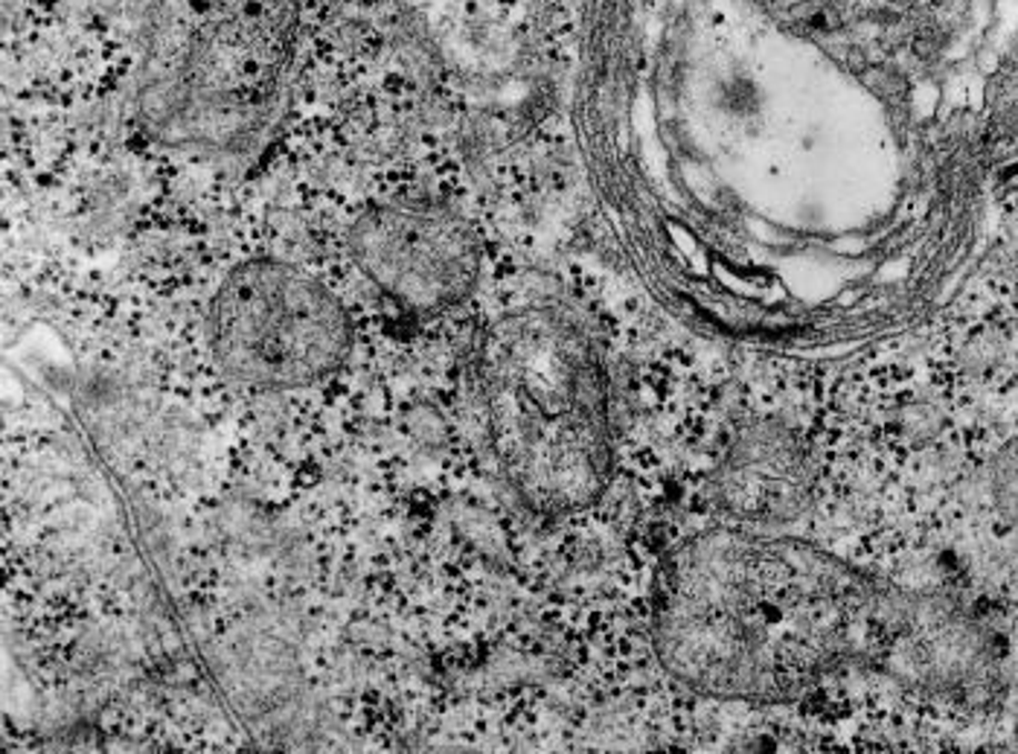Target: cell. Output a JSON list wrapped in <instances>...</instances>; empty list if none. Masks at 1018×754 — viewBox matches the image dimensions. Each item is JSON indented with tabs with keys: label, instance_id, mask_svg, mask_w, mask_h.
Masks as SVG:
<instances>
[{
	"label": "cell",
	"instance_id": "cell-6",
	"mask_svg": "<svg viewBox=\"0 0 1018 754\" xmlns=\"http://www.w3.org/2000/svg\"><path fill=\"white\" fill-rule=\"evenodd\" d=\"M809 449L789 425L754 420L736 431L716 466L713 493L739 524H786L809 504Z\"/></svg>",
	"mask_w": 1018,
	"mask_h": 754
},
{
	"label": "cell",
	"instance_id": "cell-3",
	"mask_svg": "<svg viewBox=\"0 0 1018 754\" xmlns=\"http://www.w3.org/2000/svg\"><path fill=\"white\" fill-rule=\"evenodd\" d=\"M298 30V0H149L140 125L169 149L253 158L289 105Z\"/></svg>",
	"mask_w": 1018,
	"mask_h": 754
},
{
	"label": "cell",
	"instance_id": "cell-5",
	"mask_svg": "<svg viewBox=\"0 0 1018 754\" xmlns=\"http://www.w3.org/2000/svg\"><path fill=\"white\" fill-rule=\"evenodd\" d=\"M361 274L399 306L440 312L466 298L481 274L475 228L429 201H393L364 210L350 228Z\"/></svg>",
	"mask_w": 1018,
	"mask_h": 754
},
{
	"label": "cell",
	"instance_id": "cell-2",
	"mask_svg": "<svg viewBox=\"0 0 1018 754\" xmlns=\"http://www.w3.org/2000/svg\"><path fill=\"white\" fill-rule=\"evenodd\" d=\"M486 431L501 472L538 513H574L614 470L603 350L574 309L521 306L492 321L477 353Z\"/></svg>",
	"mask_w": 1018,
	"mask_h": 754
},
{
	"label": "cell",
	"instance_id": "cell-8",
	"mask_svg": "<svg viewBox=\"0 0 1018 754\" xmlns=\"http://www.w3.org/2000/svg\"><path fill=\"white\" fill-rule=\"evenodd\" d=\"M989 495L1004 522L1018 533V438L989 461Z\"/></svg>",
	"mask_w": 1018,
	"mask_h": 754
},
{
	"label": "cell",
	"instance_id": "cell-1",
	"mask_svg": "<svg viewBox=\"0 0 1018 754\" xmlns=\"http://www.w3.org/2000/svg\"><path fill=\"white\" fill-rule=\"evenodd\" d=\"M652 635L682 685L780 702L865 670L928 700L980 705L1007 646L978 606L903 589L804 539L719 527L675 547L655 585Z\"/></svg>",
	"mask_w": 1018,
	"mask_h": 754
},
{
	"label": "cell",
	"instance_id": "cell-4",
	"mask_svg": "<svg viewBox=\"0 0 1018 754\" xmlns=\"http://www.w3.org/2000/svg\"><path fill=\"white\" fill-rule=\"evenodd\" d=\"M210 344L233 382L294 391L332 376L353 350V321L312 274L280 260L230 269L210 309Z\"/></svg>",
	"mask_w": 1018,
	"mask_h": 754
},
{
	"label": "cell",
	"instance_id": "cell-7",
	"mask_svg": "<svg viewBox=\"0 0 1018 754\" xmlns=\"http://www.w3.org/2000/svg\"><path fill=\"white\" fill-rule=\"evenodd\" d=\"M533 0H396L407 30L434 62L481 77L510 53Z\"/></svg>",
	"mask_w": 1018,
	"mask_h": 754
}]
</instances>
